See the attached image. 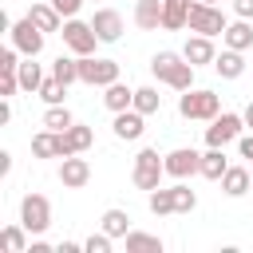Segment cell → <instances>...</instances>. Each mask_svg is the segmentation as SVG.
Instances as JSON below:
<instances>
[{"label":"cell","instance_id":"cell-3","mask_svg":"<svg viewBox=\"0 0 253 253\" xmlns=\"http://www.w3.org/2000/svg\"><path fill=\"white\" fill-rule=\"evenodd\" d=\"M186 28L190 32H198V36H221L229 24H225V16H221V8L217 4H202V0H190V16H186Z\"/></svg>","mask_w":253,"mask_h":253},{"label":"cell","instance_id":"cell-17","mask_svg":"<svg viewBox=\"0 0 253 253\" xmlns=\"http://www.w3.org/2000/svg\"><path fill=\"white\" fill-rule=\"evenodd\" d=\"M249 190H253V174H249L245 166H229V170L221 174V194L241 198V194H249Z\"/></svg>","mask_w":253,"mask_h":253},{"label":"cell","instance_id":"cell-20","mask_svg":"<svg viewBox=\"0 0 253 253\" xmlns=\"http://www.w3.org/2000/svg\"><path fill=\"white\" fill-rule=\"evenodd\" d=\"M213 71H217L221 79H241V75H245V55L233 51V47H225V51L213 59Z\"/></svg>","mask_w":253,"mask_h":253},{"label":"cell","instance_id":"cell-35","mask_svg":"<svg viewBox=\"0 0 253 253\" xmlns=\"http://www.w3.org/2000/svg\"><path fill=\"white\" fill-rule=\"evenodd\" d=\"M111 241H115V237H111L107 229H103V233H91V237L83 241V253H111Z\"/></svg>","mask_w":253,"mask_h":253},{"label":"cell","instance_id":"cell-21","mask_svg":"<svg viewBox=\"0 0 253 253\" xmlns=\"http://www.w3.org/2000/svg\"><path fill=\"white\" fill-rule=\"evenodd\" d=\"M134 24H138L142 32L162 28V0H138V4H134Z\"/></svg>","mask_w":253,"mask_h":253},{"label":"cell","instance_id":"cell-5","mask_svg":"<svg viewBox=\"0 0 253 253\" xmlns=\"http://www.w3.org/2000/svg\"><path fill=\"white\" fill-rule=\"evenodd\" d=\"M20 225L28 233H43L51 225V202L43 194H24V202H20Z\"/></svg>","mask_w":253,"mask_h":253},{"label":"cell","instance_id":"cell-34","mask_svg":"<svg viewBox=\"0 0 253 253\" xmlns=\"http://www.w3.org/2000/svg\"><path fill=\"white\" fill-rule=\"evenodd\" d=\"M174 206H178V213H190V210L198 206V194H194L190 186H182V182H178V186H174Z\"/></svg>","mask_w":253,"mask_h":253},{"label":"cell","instance_id":"cell-42","mask_svg":"<svg viewBox=\"0 0 253 253\" xmlns=\"http://www.w3.org/2000/svg\"><path fill=\"white\" fill-rule=\"evenodd\" d=\"M28 253H51V245H47V241H32V245H28Z\"/></svg>","mask_w":253,"mask_h":253},{"label":"cell","instance_id":"cell-31","mask_svg":"<svg viewBox=\"0 0 253 253\" xmlns=\"http://www.w3.org/2000/svg\"><path fill=\"white\" fill-rule=\"evenodd\" d=\"M71 123H75V119H71V111H67L63 103H55V107L43 111V126H47V130H67Z\"/></svg>","mask_w":253,"mask_h":253},{"label":"cell","instance_id":"cell-25","mask_svg":"<svg viewBox=\"0 0 253 253\" xmlns=\"http://www.w3.org/2000/svg\"><path fill=\"white\" fill-rule=\"evenodd\" d=\"M36 55H24V63H20V91H40V83H43V67L40 63H32Z\"/></svg>","mask_w":253,"mask_h":253},{"label":"cell","instance_id":"cell-24","mask_svg":"<svg viewBox=\"0 0 253 253\" xmlns=\"http://www.w3.org/2000/svg\"><path fill=\"white\" fill-rule=\"evenodd\" d=\"M186 16H190V0H162V28L166 32L186 28Z\"/></svg>","mask_w":253,"mask_h":253},{"label":"cell","instance_id":"cell-4","mask_svg":"<svg viewBox=\"0 0 253 253\" xmlns=\"http://www.w3.org/2000/svg\"><path fill=\"white\" fill-rule=\"evenodd\" d=\"M162 174H166V162L158 158V150H154V146H146V150H138V158H134V174H130V182H134L138 190H158V186H162Z\"/></svg>","mask_w":253,"mask_h":253},{"label":"cell","instance_id":"cell-23","mask_svg":"<svg viewBox=\"0 0 253 253\" xmlns=\"http://www.w3.org/2000/svg\"><path fill=\"white\" fill-rule=\"evenodd\" d=\"M32 154L36 158H63V146H59V130H40L36 138H32Z\"/></svg>","mask_w":253,"mask_h":253},{"label":"cell","instance_id":"cell-44","mask_svg":"<svg viewBox=\"0 0 253 253\" xmlns=\"http://www.w3.org/2000/svg\"><path fill=\"white\" fill-rule=\"evenodd\" d=\"M202 4H217V0H202Z\"/></svg>","mask_w":253,"mask_h":253},{"label":"cell","instance_id":"cell-11","mask_svg":"<svg viewBox=\"0 0 253 253\" xmlns=\"http://www.w3.org/2000/svg\"><path fill=\"white\" fill-rule=\"evenodd\" d=\"M115 138H123V142H134V138H142V130H146V115L142 111H134V107H126V111H115Z\"/></svg>","mask_w":253,"mask_h":253},{"label":"cell","instance_id":"cell-19","mask_svg":"<svg viewBox=\"0 0 253 253\" xmlns=\"http://www.w3.org/2000/svg\"><path fill=\"white\" fill-rule=\"evenodd\" d=\"M221 40H225V47H233V51H245V47H253V24L237 16V24H229V28L221 32Z\"/></svg>","mask_w":253,"mask_h":253},{"label":"cell","instance_id":"cell-26","mask_svg":"<svg viewBox=\"0 0 253 253\" xmlns=\"http://www.w3.org/2000/svg\"><path fill=\"white\" fill-rule=\"evenodd\" d=\"M126 241V253H162V237H154V233H126L123 237Z\"/></svg>","mask_w":253,"mask_h":253},{"label":"cell","instance_id":"cell-1","mask_svg":"<svg viewBox=\"0 0 253 253\" xmlns=\"http://www.w3.org/2000/svg\"><path fill=\"white\" fill-rule=\"evenodd\" d=\"M150 71L158 75V83H166L174 91H190L194 87V63L186 55H178V51H158L150 59Z\"/></svg>","mask_w":253,"mask_h":253},{"label":"cell","instance_id":"cell-10","mask_svg":"<svg viewBox=\"0 0 253 253\" xmlns=\"http://www.w3.org/2000/svg\"><path fill=\"white\" fill-rule=\"evenodd\" d=\"M162 162H166V174L182 182V178L198 174V166H202V154H198L194 146H178V150H170V154H166Z\"/></svg>","mask_w":253,"mask_h":253},{"label":"cell","instance_id":"cell-7","mask_svg":"<svg viewBox=\"0 0 253 253\" xmlns=\"http://www.w3.org/2000/svg\"><path fill=\"white\" fill-rule=\"evenodd\" d=\"M8 36H12V47H16L20 55H40V51H43V36H47V32H43V28H36V24H32V16H24V20H16V24H12V32H8Z\"/></svg>","mask_w":253,"mask_h":253},{"label":"cell","instance_id":"cell-2","mask_svg":"<svg viewBox=\"0 0 253 253\" xmlns=\"http://www.w3.org/2000/svg\"><path fill=\"white\" fill-rule=\"evenodd\" d=\"M178 111H182V119H202V123H213V119L221 115V99H217L213 91L190 87V91H182Z\"/></svg>","mask_w":253,"mask_h":253},{"label":"cell","instance_id":"cell-41","mask_svg":"<svg viewBox=\"0 0 253 253\" xmlns=\"http://www.w3.org/2000/svg\"><path fill=\"white\" fill-rule=\"evenodd\" d=\"M8 170H12V154H8V150H0V174H8Z\"/></svg>","mask_w":253,"mask_h":253},{"label":"cell","instance_id":"cell-16","mask_svg":"<svg viewBox=\"0 0 253 253\" xmlns=\"http://www.w3.org/2000/svg\"><path fill=\"white\" fill-rule=\"evenodd\" d=\"M182 55H186V59H190L194 67H202V63H213V59H217V51H213V43H210V36H198V32H194V36L186 40V47H182Z\"/></svg>","mask_w":253,"mask_h":253},{"label":"cell","instance_id":"cell-37","mask_svg":"<svg viewBox=\"0 0 253 253\" xmlns=\"http://www.w3.org/2000/svg\"><path fill=\"white\" fill-rule=\"evenodd\" d=\"M51 4H55V12H59V16H67V20L83 8V0H51Z\"/></svg>","mask_w":253,"mask_h":253},{"label":"cell","instance_id":"cell-14","mask_svg":"<svg viewBox=\"0 0 253 253\" xmlns=\"http://www.w3.org/2000/svg\"><path fill=\"white\" fill-rule=\"evenodd\" d=\"M59 182H63L67 190H79V186H87V182H91V162H87V158H75V154H67V158H63V166H59Z\"/></svg>","mask_w":253,"mask_h":253},{"label":"cell","instance_id":"cell-9","mask_svg":"<svg viewBox=\"0 0 253 253\" xmlns=\"http://www.w3.org/2000/svg\"><path fill=\"white\" fill-rule=\"evenodd\" d=\"M241 126H245V115H233V111H221L210 126H206V142L210 146H225L233 138H241Z\"/></svg>","mask_w":253,"mask_h":253},{"label":"cell","instance_id":"cell-28","mask_svg":"<svg viewBox=\"0 0 253 253\" xmlns=\"http://www.w3.org/2000/svg\"><path fill=\"white\" fill-rule=\"evenodd\" d=\"M103 229H107L111 237H126V233H130V213H126V210H107V213H103Z\"/></svg>","mask_w":253,"mask_h":253},{"label":"cell","instance_id":"cell-15","mask_svg":"<svg viewBox=\"0 0 253 253\" xmlns=\"http://www.w3.org/2000/svg\"><path fill=\"white\" fill-rule=\"evenodd\" d=\"M28 16H32V24L43 28V32H59V28H63V16L55 12L51 0H32V12H28Z\"/></svg>","mask_w":253,"mask_h":253},{"label":"cell","instance_id":"cell-12","mask_svg":"<svg viewBox=\"0 0 253 253\" xmlns=\"http://www.w3.org/2000/svg\"><path fill=\"white\" fill-rule=\"evenodd\" d=\"M91 28H95L99 43H115V40L123 36V16H119L115 8H99V12L91 16Z\"/></svg>","mask_w":253,"mask_h":253},{"label":"cell","instance_id":"cell-30","mask_svg":"<svg viewBox=\"0 0 253 253\" xmlns=\"http://www.w3.org/2000/svg\"><path fill=\"white\" fill-rule=\"evenodd\" d=\"M51 75H55V79H63L67 87H71V83H79V55H75V59L59 55V59L51 63Z\"/></svg>","mask_w":253,"mask_h":253},{"label":"cell","instance_id":"cell-40","mask_svg":"<svg viewBox=\"0 0 253 253\" xmlns=\"http://www.w3.org/2000/svg\"><path fill=\"white\" fill-rule=\"evenodd\" d=\"M241 158H253V134L241 138Z\"/></svg>","mask_w":253,"mask_h":253},{"label":"cell","instance_id":"cell-8","mask_svg":"<svg viewBox=\"0 0 253 253\" xmlns=\"http://www.w3.org/2000/svg\"><path fill=\"white\" fill-rule=\"evenodd\" d=\"M59 36H63V43H67L75 55H95L99 36H95V28H91V24H83V20H75V16H71V20L63 24V32H59Z\"/></svg>","mask_w":253,"mask_h":253},{"label":"cell","instance_id":"cell-6","mask_svg":"<svg viewBox=\"0 0 253 253\" xmlns=\"http://www.w3.org/2000/svg\"><path fill=\"white\" fill-rule=\"evenodd\" d=\"M115 79H119V63H115V59L79 55V83H91V87H111Z\"/></svg>","mask_w":253,"mask_h":253},{"label":"cell","instance_id":"cell-27","mask_svg":"<svg viewBox=\"0 0 253 253\" xmlns=\"http://www.w3.org/2000/svg\"><path fill=\"white\" fill-rule=\"evenodd\" d=\"M150 213L154 217H166V213H178V206H174V186L170 190H150Z\"/></svg>","mask_w":253,"mask_h":253},{"label":"cell","instance_id":"cell-18","mask_svg":"<svg viewBox=\"0 0 253 253\" xmlns=\"http://www.w3.org/2000/svg\"><path fill=\"white\" fill-rule=\"evenodd\" d=\"M229 170V162H225V146H210L206 154H202V166H198V174L202 178H210V182H221V174Z\"/></svg>","mask_w":253,"mask_h":253},{"label":"cell","instance_id":"cell-39","mask_svg":"<svg viewBox=\"0 0 253 253\" xmlns=\"http://www.w3.org/2000/svg\"><path fill=\"white\" fill-rule=\"evenodd\" d=\"M79 249H83L79 241H59V249H55V253H79Z\"/></svg>","mask_w":253,"mask_h":253},{"label":"cell","instance_id":"cell-32","mask_svg":"<svg viewBox=\"0 0 253 253\" xmlns=\"http://www.w3.org/2000/svg\"><path fill=\"white\" fill-rule=\"evenodd\" d=\"M162 107V95L154 91V87H138L134 91V111H142V115H154Z\"/></svg>","mask_w":253,"mask_h":253},{"label":"cell","instance_id":"cell-43","mask_svg":"<svg viewBox=\"0 0 253 253\" xmlns=\"http://www.w3.org/2000/svg\"><path fill=\"white\" fill-rule=\"evenodd\" d=\"M245 126H253V103L245 107Z\"/></svg>","mask_w":253,"mask_h":253},{"label":"cell","instance_id":"cell-29","mask_svg":"<svg viewBox=\"0 0 253 253\" xmlns=\"http://www.w3.org/2000/svg\"><path fill=\"white\" fill-rule=\"evenodd\" d=\"M47 107H55V103H63V95H67V83L63 79H55V75H47L43 83H40V91H36Z\"/></svg>","mask_w":253,"mask_h":253},{"label":"cell","instance_id":"cell-33","mask_svg":"<svg viewBox=\"0 0 253 253\" xmlns=\"http://www.w3.org/2000/svg\"><path fill=\"white\" fill-rule=\"evenodd\" d=\"M24 225H8L4 233H0V245L8 249V253H28V241H24Z\"/></svg>","mask_w":253,"mask_h":253},{"label":"cell","instance_id":"cell-22","mask_svg":"<svg viewBox=\"0 0 253 253\" xmlns=\"http://www.w3.org/2000/svg\"><path fill=\"white\" fill-rule=\"evenodd\" d=\"M103 103H107V111H126V107H134V91L123 79H115L111 87H103Z\"/></svg>","mask_w":253,"mask_h":253},{"label":"cell","instance_id":"cell-36","mask_svg":"<svg viewBox=\"0 0 253 253\" xmlns=\"http://www.w3.org/2000/svg\"><path fill=\"white\" fill-rule=\"evenodd\" d=\"M16 55H20L16 47H4V51H0V71H16V67H20V59H16Z\"/></svg>","mask_w":253,"mask_h":253},{"label":"cell","instance_id":"cell-38","mask_svg":"<svg viewBox=\"0 0 253 253\" xmlns=\"http://www.w3.org/2000/svg\"><path fill=\"white\" fill-rule=\"evenodd\" d=\"M233 12L241 20H253V0H233Z\"/></svg>","mask_w":253,"mask_h":253},{"label":"cell","instance_id":"cell-13","mask_svg":"<svg viewBox=\"0 0 253 253\" xmlns=\"http://www.w3.org/2000/svg\"><path fill=\"white\" fill-rule=\"evenodd\" d=\"M91 142H95V130H91V126H83V123H71L67 130H59V146H63V158H67V154H83Z\"/></svg>","mask_w":253,"mask_h":253}]
</instances>
